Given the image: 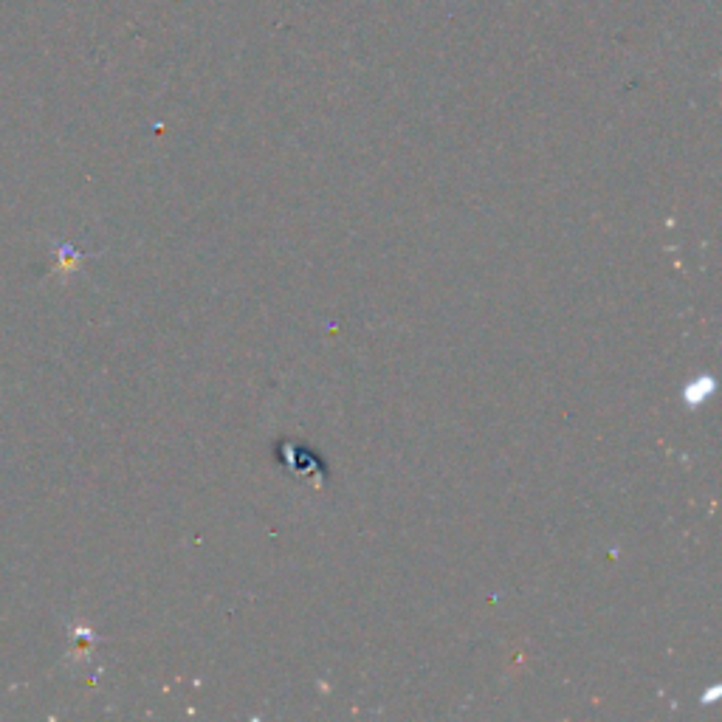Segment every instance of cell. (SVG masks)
Listing matches in <instances>:
<instances>
[{
    "label": "cell",
    "instance_id": "1",
    "mask_svg": "<svg viewBox=\"0 0 722 722\" xmlns=\"http://www.w3.org/2000/svg\"><path fill=\"white\" fill-rule=\"evenodd\" d=\"M57 257H60V266H57V268H60V274H68V271H71V266H74V263L79 260V254L74 252L71 246H63V243L57 246Z\"/></svg>",
    "mask_w": 722,
    "mask_h": 722
}]
</instances>
